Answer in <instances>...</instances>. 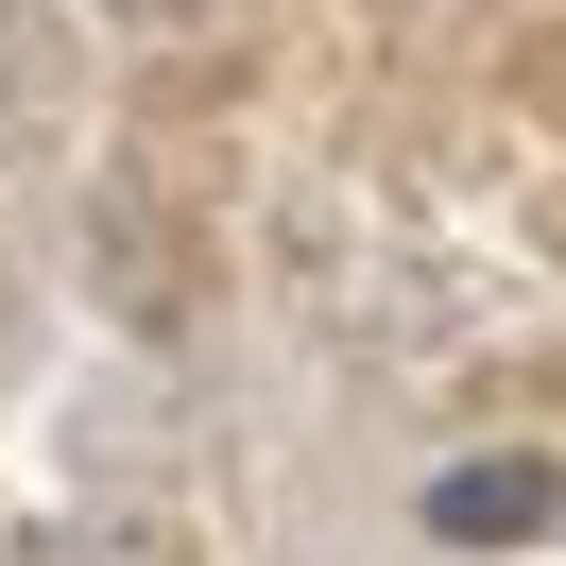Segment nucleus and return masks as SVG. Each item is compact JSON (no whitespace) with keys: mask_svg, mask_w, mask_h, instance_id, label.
<instances>
[{"mask_svg":"<svg viewBox=\"0 0 566 566\" xmlns=\"http://www.w3.org/2000/svg\"><path fill=\"white\" fill-rule=\"evenodd\" d=\"M0 566H189V532L172 515H18Z\"/></svg>","mask_w":566,"mask_h":566,"instance_id":"2","label":"nucleus"},{"mask_svg":"<svg viewBox=\"0 0 566 566\" xmlns=\"http://www.w3.org/2000/svg\"><path fill=\"white\" fill-rule=\"evenodd\" d=\"M104 18H138V35H189V18H223V0H104Z\"/></svg>","mask_w":566,"mask_h":566,"instance_id":"4","label":"nucleus"},{"mask_svg":"<svg viewBox=\"0 0 566 566\" xmlns=\"http://www.w3.org/2000/svg\"><path fill=\"white\" fill-rule=\"evenodd\" d=\"M532 532H566V463L549 447H481L429 481V549H532Z\"/></svg>","mask_w":566,"mask_h":566,"instance_id":"1","label":"nucleus"},{"mask_svg":"<svg viewBox=\"0 0 566 566\" xmlns=\"http://www.w3.org/2000/svg\"><path fill=\"white\" fill-rule=\"evenodd\" d=\"M52 86H70V52H52V18H35V0H0V155H18V138L52 120Z\"/></svg>","mask_w":566,"mask_h":566,"instance_id":"3","label":"nucleus"}]
</instances>
